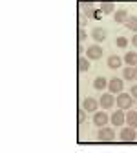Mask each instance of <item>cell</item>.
Segmentation results:
<instances>
[{
  "label": "cell",
  "instance_id": "cell-24",
  "mask_svg": "<svg viewBox=\"0 0 137 153\" xmlns=\"http://www.w3.org/2000/svg\"><path fill=\"white\" fill-rule=\"evenodd\" d=\"M130 93H132V97H133V99H135V100H137V84H135V86H132V88H130Z\"/></svg>",
  "mask_w": 137,
  "mask_h": 153
},
{
  "label": "cell",
  "instance_id": "cell-23",
  "mask_svg": "<svg viewBox=\"0 0 137 153\" xmlns=\"http://www.w3.org/2000/svg\"><path fill=\"white\" fill-rule=\"evenodd\" d=\"M84 40H86V31H84L82 26H81V27H79V44H82Z\"/></svg>",
  "mask_w": 137,
  "mask_h": 153
},
{
  "label": "cell",
  "instance_id": "cell-12",
  "mask_svg": "<svg viewBox=\"0 0 137 153\" xmlns=\"http://www.w3.org/2000/svg\"><path fill=\"white\" fill-rule=\"evenodd\" d=\"M91 36H93V40H95L97 44H101V42L106 40V29H103V27H95V29L91 31Z\"/></svg>",
  "mask_w": 137,
  "mask_h": 153
},
{
  "label": "cell",
  "instance_id": "cell-22",
  "mask_svg": "<svg viewBox=\"0 0 137 153\" xmlns=\"http://www.w3.org/2000/svg\"><path fill=\"white\" fill-rule=\"evenodd\" d=\"M77 119H79V122H81V124L86 120V109H84V108H81V109H79V117H77Z\"/></svg>",
  "mask_w": 137,
  "mask_h": 153
},
{
  "label": "cell",
  "instance_id": "cell-7",
  "mask_svg": "<svg viewBox=\"0 0 137 153\" xmlns=\"http://www.w3.org/2000/svg\"><path fill=\"white\" fill-rule=\"evenodd\" d=\"M110 122V115L106 111H95L93 113V124L97 128H103V126H108Z\"/></svg>",
  "mask_w": 137,
  "mask_h": 153
},
{
  "label": "cell",
  "instance_id": "cell-3",
  "mask_svg": "<svg viewBox=\"0 0 137 153\" xmlns=\"http://www.w3.org/2000/svg\"><path fill=\"white\" fill-rule=\"evenodd\" d=\"M110 122H112V126H115V128H121V126H124L126 124V113H124V109H115L112 115H110Z\"/></svg>",
  "mask_w": 137,
  "mask_h": 153
},
{
  "label": "cell",
  "instance_id": "cell-14",
  "mask_svg": "<svg viewBox=\"0 0 137 153\" xmlns=\"http://www.w3.org/2000/svg\"><path fill=\"white\" fill-rule=\"evenodd\" d=\"M81 9H82V13H84V16L86 18H91V16H95V6L91 4V2H84V4H81Z\"/></svg>",
  "mask_w": 137,
  "mask_h": 153
},
{
  "label": "cell",
  "instance_id": "cell-18",
  "mask_svg": "<svg viewBox=\"0 0 137 153\" xmlns=\"http://www.w3.org/2000/svg\"><path fill=\"white\" fill-rule=\"evenodd\" d=\"M123 79L124 80H135V68L133 66H126L124 69H123Z\"/></svg>",
  "mask_w": 137,
  "mask_h": 153
},
{
  "label": "cell",
  "instance_id": "cell-10",
  "mask_svg": "<svg viewBox=\"0 0 137 153\" xmlns=\"http://www.w3.org/2000/svg\"><path fill=\"white\" fill-rule=\"evenodd\" d=\"M126 20H128V11L126 9H117L113 13V22L115 24H126Z\"/></svg>",
  "mask_w": 137,
  "mask_h": 153
},
{
  "label": "cell",
  "instance_id": "cell-8",
  "mask_svg": "<svg viewBox=\"0 0 137 153\" xmlns=\"http://www.w3.org/2000/svg\"><path fill=\"white\" fill-rule=\"evenodd\" d=\"M86 56L90 60H99L101 56H103V48L99 44H91L86 48Z\"/></svg>",
  "mask_w": 137,
  "mask_h": 153
},
{
  "label": "cell",
  "instance_id": "cell-21",
  "mask_svg": "<svg viewBox=\"0 0 137 153\" xmlns=\"http://www.w3.org/2000/svg\"><path fill=\"white\" fill-rule=\"evenodd\" d=\"M117 48H128V38L126 36H117Z\"/></svg>",
  "mask_w": 137,
  "mask_h": 153
},
{
  "label": "cell",
  "instance_id": "cell-13",
  "mask_svg": "<svg viewBox=\"0 0 137 153\" xmlns=\"http://www.w3.org/2000/svg\"><path fill=\"white\" fill-rule=\"evenodd\" d=\"M90 59H88V56H86V59H84V56L81 55L79 56V59H77V68H79V73H86L88 69H90Z\"/></svg>",
  "mask_w": 137,
  "mask_h": 153
},
{
  "label": "cell",
  "instance_id": "cell-6",
  "mask_svg": "<svg viewBox=\"0 0 137 153\" xmlns=\"http://www.w3.org/2000/svg\"><path fill=\"white\" fill-rule=\"evenodd\" d=\"M99 104H101L103 109H112L113 104H117V95H113V93H110V91L104 93V95H101Z\"/></svg>",
  "mask_w": 137,
  "mask_h": 153
},
{
  "label": "cell",
  "instance_id": "cell-17",
  "mask_svg": "<svg viewBox=\"0 0 137 153\" xmlns=\"http://www.w3.org/2000/svg\"><path fill=\"white\" fill-rule=\"evenodd\" d=\"M126 124L137 129V111H133V109H128V113H126Z\"/></svg>",
  "mask_w": 137,
  "mask_h": 153
},
{
  "label": "cell",
  "instance_id": "cell-2",
  "mask_svg": "<svg viewBox=\"0 0 137 153\" xmlns=\"http://www.w3.org/2000/svg\"><path fill=\"white\" fill-rule=\"evenodd\" d=\"M133 100H135V99L132 97V93L128 95V93L123 91V93L117 95V108H121V109L126 111V109H130V108L133 106Z\"/></svg>",
  "mask_w": 137,
  "mask_h": 153
},
{
  "label": "cell",
  "instance_id": "cell-11",
  "mask_svg": "<svg viewBox=\"0 0 137 153\" xmlns=\"http://www.w3.org/2000/svg\"><path fill=\"white\" fill-rule=\"evenodd\" d=\"M106 64H108L110 69H119L123 66V59H121V56H117V55H110L108 60H106Z\"/></svg>",
  "mask_w": 137,
  "mask_h": 153
},
{
  "label": "cell",
  "instance_id": "cell-25",
  "mask_svg": "<svg viewBox=\"0 0 137 153\" xmlns=\"http://www.w3.org/2000/svg\"><path fill=\"white\" fill-rule=\"evenodd\" d=\"M132 46L137 48V33H133V36H132Z\"/></svg>",
  "mask_w": 137,
  "mask_h": 153
},
{
  "label": "cell",
  "instance_id": "cell-9",
  "mask_svg": "<svg viewBox=\"0 0 137 153\" xmlns=\"http://www.w3.org/2000/svg\"><path fill=\"white\" fill-rule=\"evenodd\" d=\"M99 106H101V104H99V100L93 99V97H86V99H84V102H82V108H84L86 111H90V113H95Z\"/></svg>",
  "mask_w": 137,
  "mask_h": 153
},
{
  "label": "cell",
  "instance_id": "cell-26",
  "mask_svg": "<svg viewBox=\"0 0 137 153\" xmlns=\"http://www.w3.org/2000/svg\"><path fill=\"white\" fill-rule=\"evenodd\" d=\"M135 80H137V66H135Z\"/></svg>",
  "mask_w": 137,
  "mask_h": 153
},
{
  "label": "cell",
  "instance_id": "cell-15",
  "mask_svg": "<svg viewBox=\"0 0 137 153\" xmlns=\"http://www.w3.org/2000/svg\"><path fill=\"white\" fill-rule=\"evenodd\" d=\"M123 60L126 62V66H137V53L135 51H126V55L123 56Z\"/></svg>",
  "mask_w": 137,
  "mask_h": 153
},
{
  "label": "cell",
  "instance_id": "cell-5",
  "mask_svg": "<svg viewBox=\"0 0 137 153\" xmlns=\"http://www.w3.org/2000/svg\"><path fill=\"white\" fill-rule=\"evenodd\" d=\"M108 91L113 93V95H119L124 91V79H117V76H113V79L108 80Z\"/></svg>",
  "mask_w": 137,
  "mask_h": 153
},
{
  "label": "cell",
  "instance_id": "cell-16",
  "mask_svg": "<svg viewBox=\"0 0 137 153\" xmlns=\"http://www.w3.org/2000/svg\"><path fill=\"white\" fill-rule=\"evenodd\" d=\"M93 89H97V91L108 89V80L104 79V76H97V79L93 80Z\"/></svg>",
  "mask_w": 137,
  "mask_h": 153
},
{
  "label": "cell",
  "instance_id": "cell-4",
  "mask_svg": "<svg viewBox=\"0 0 137 153\" xmlns=\"http://www.w3.org/2000/svg\"><path fill=\"white\" fill-rule=\"evenodd\" d=\"M119 140L121 142H135L137 140V131H135V128H132V126L123 128L119 131Z\"/></svg>",
  "mask_w": 137,
  "mask_h": 153
},
{
  "label": "cell",
  "instance_id": "cell-20",
  "mask_svg": "<svg viewBox=\"0 0 137 153\" xmlns=\"http://www.w3.org/2000/svg\"><path fill=\"white\" fill-rule=\"evenodd\" d=\"M101 11H103L104 15H112V13H115V6H113V2H103V4H101Z\"/></svg>",
  "mask_w": 137,
  "mask_h": 153
},
{
  "label": "cell",
  "instance_id": "cell-1",
  "mask_svg": "<svg viewBox=\"0 0 137 153\" xmlns=\"http://www.w3.org/2000/svg\"><path fill=\"white\" fill-rule=\"evenodd\" d=\"M97 140H99V142H113L115 140L113 128H108V126L99 128V131H97Z\"/></svg>",
  "mask_w": 137,
  "mask_h": 153
},
{
  "label": "cell",
  "instance_id": "cell-19",
  "mask_svg": "<svg viewBox=\"0 0 137 153\" xmlns=\"http://www.w3.org/2000/svg\"><path fill=\"white\" fill-rule=\"evenodd\" d=\"M130 31H133V33H137V16L135 15H132V16H128V20H126V24H124Z\"/></svg>",
  "mask_w": 137,
  "mask_h": 153
}]
</instances>
